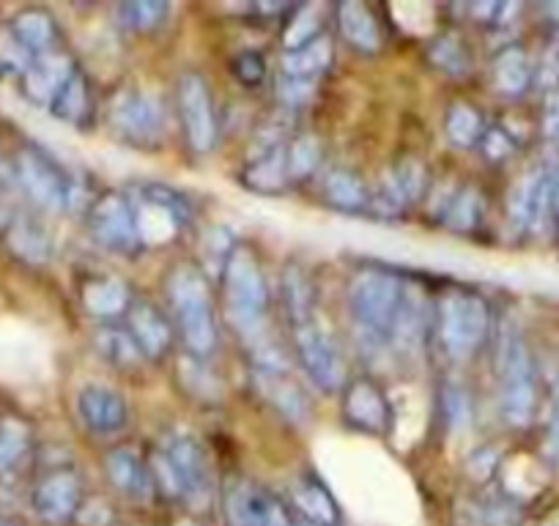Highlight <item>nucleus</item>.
<instances>
[{
	"label": "nucleus",
	"mask_w": 559,
	"mask_h": 526,
	"mask_svg": "<svg viewBox=\"0 0 559 526\" xmlns=\"http://www.w3.org/2000/svg\"><path fill=\"white\" fill-rule=\"evenodd\" d=\"M225 302L236 330L252 343V354L269 351L272 340L266 337L269 313V286L263 277L261 261L247 244H234L228 261L223 266Z\"/></svg>",
	"instance_id": "1"
},
{
	"label": "nucleus",
	"mask_w": 559,
	"mask_h": 526,
	"mask_svg": "<svg viewBox=\"0 0 559 526\" xmlns=\"http://www.w3.org/2000/svg\"><path fill=\"white\" fill-rule=\"evenodd\" d=\"M165 297L187 354L198 359L212 357L217 348V319L206 275L195 263H181L165 280Z\"/></svg>",
	"instance_id": "2"
},
{
	"label": "nucleus",
	"mask_w": 559,
	"mask_h": 526,
	"mask_svg": "<svg viewBox=\"0 0 559 526\" xmlns=\"http://www.w3.org/2000/svg\"><path fill=\"white\" fill-rule=\"evenodd\" d=\"M499 409L508 426L526 428L537 409V381L532 351L513 321H504L497 340Z\"/></svg>",
	"instance_id": "3"
},
{
	"label": "nucleus",
	"mask_w": 559,
	"mask_h": 526,
	"mask_svg": "<svg viewBox=\"0 0 559 526\" xmlns=\"http://www.w3.org/2000/svg\"><path fill=\"white\" fill-rule=\"evenodd\" d=\"M403 280L386 270H362L348 286V308H352L357 330L370 346H386L392 324L403 302Z\"/></svg>",
	"instance_id": "4"
},
{
	"label": "nucleus",
	"mask_w": 559,
	"mask_h": 526,
	"mask_svg": "<svg viewBox=\"0 0 559 526\" xmlns=\"http://www.w3.org/2000/svg\"><path fill=\"white\" fill-rule=\"evenodd\" d=\"M433 330L448 357L464 362L486 343L491 330V310L477 294L453 288L433 308Z\"/></svg>",
	"instance_id": "5"
},
{
	"label": "nucleus",
	"mask_w": 559,
	"mask_h": 526,
	"mask_svg": "<svg viewBox=\"0 0 559 526\" xmlns=\"http://www.w3.org/2000/svg\"><path fill=\"white\" fill-rule=\"evenodd\" d=\"M294 348L302 362L308 379L319 386L321 392H337L346 384V359H343L341 346L335 335L321 324L316 313L294 319Z\"/></svg>",
	"instance_id": "6"
},
{
	"label": "nucleus",
	"mask_w": 559,
	"mask_h": 526,
	"mask_svg": "<svg viewBox=\"0 0 559 526\" xmlns=\"http://www.w3.org/2000/svg\"><path fill=\"white\" fill-rule=\"evenodd\" d=\"M138 223L140 244H168L190 219V203L165 184H140L129 198Z\"/></svg>",
	"instance_id": "7"
},
{
	"label": "nucleus",
	"mask_w": 559,
	"mask_h": 526,
	"mask_svg": "<svg viewBox=\"0 0 559 526\" xmlns=\"http://www.w3.org/2000/svg\"><path fill=\"white\" fill-rule=\"evenodd\" d=\"M559 190L557 174L551 170H530L513 184L508 195V219L513 228L540 234L546 225L557 223Z\"/></svg>",
	"instance_id": "8"
},
{
	"label": "nucleus",
	"mask_w": 559,
	"mask_h": 526,
	"mask_svg": "<svg viewBox=\"0 0 559 526\" xmlns=\"http://www.w3.org/2000/svg\"><path fill=\"white\" fill-rule=\"evenodd\" d=\"M176 105H179L185 138L195 154H209L217 143V112L206 80L198 72H185L176 85Z\"/></svg>",
	"instance_id": "9"
},
{
	"label": "nucleus",
	"mask_w": 559,
	"mask_h": 526,
	"mask_svg": "<svg viewBox=\"0 0 559 526\" xmlns=\"http://www.w3.org/2000/svg\"><path fill=\"white\" fill-rule=\"evenodd\" d=\"M14 168H17V179L23 190L39 206L50 208V212H63V208H72L78 203V184L47 154L23 152Z\"/></svg>",
	"instance_id": "10"
},
{
	"label": "nucleus",
	"mask_w": 559,
	"mask_h": 526,
	"mask_svg": "<svg viewBox=\"0 0 559 526\" xmlns=\"http://www.w3.org/2000/svg\"><path fill=\"white\" fill-rule=\"evenodd\" d=\"M163 453L168 455L170 466H174L176 480L181 486V499L203 507L209 502V497H212L214 488L212 464H209V455L203 450V444L192 433L174 431L165 439Z\"/></svg>",
	"instance_id": "11"
},
{
	"label": "nucleus",
	"mask_w": 559,
	"mask_h": 526,
	"mask_svg": "<svg viewBox=\"0 0 559 526\" xmlns=\"http://www.w3.org/2000/svg\"><path fill=\"white\" fill-rule=\"evenodd\" d=\"M88 230L96 244H102L110 252L132 255L138 247H143L140 244L138 223H134L129 195L105 192V195L96 198L88 208Z\"/></svg>",
	"instance_id": "12"
},
{
	"label": "nucleus",
	"mask_w": 559,
	"mask_h": 526,
	"mask_svg": "<svg viewBox=\"0 0 559 526\" xmlns=\"http://www.w3.org/2000/svg\"><path fill=\"white\" fill-rule=\"evenodd\" d=\"M110 123L132 143H154L165 129V107L148 91H121L110 105Z\"/></svg>",
	"instance_id": "13"
},
{
	"label": "nucleus",
	"mask_w": 559,
	"mask_h": 526,
	"mask_svg": "<svg viewBox=\"0 0 559 526\" xmlns=\"http://www.w3.org/2000/svg\"><path fill=\"white\" fill-rule=\"evenodd\" d=\"M343 420L354 431L384 437L390 431L392 409L384 390L373 379H354L343 390Z\"/></svg>",
	"instance_id": "14"
},
{
	"label": "nucleus",
	"mask_w": 559,
	"mask_h": 526,
	"mask_svg": "<svg viewBox=\"0 0 559 526\" xmlns=\"http://www.w3.org/2000/svg\"><path fill=\"white\" fill-rule=\"evenodd\" d=\"M83 502V482L72 469H56L36 486L34 510L45 524L61 526L78 515Z\"/></svg>",
	"instance_id": "15"
},
{
	"label": "nucleus",
	"mask_w": 559,
	"mask_h": 526,
	"mask_svg": "<svg viewBox=\"0 0 559 526\" xmlns=\"http://www.w3.org/2000/svg\"><path fill=\"white\" fill-rule=\"evenodd\" d=\"M105 471L110 477L112 488L123 497L134 499V502H146L152 499V493L157 491L154 488V477H152V466L143 461V455L138 453L134 447H112L110 453L105 455Z\"/></svg>",
	"instance_id": "16"
},
{
	"label": "nucleus",
	"mask_w": 559,
	"mask_h": 526,
	"mask_svg": "<svg viewBox=\"0 0 559 526\" xmlns=\"http://www.w3.org/2000/svg\"><path fill=\"white\" fill-rule=\"evenodd\" d=\"M431 332H433L431 302H428L426 294L419 291V288L406 286L401 310H397L395 324H392L390 343L401 348V351H419Z\"/></svg>",
	"instance_id": "17"
},
{
	"label": "nucleus",
	"mask_w": 559,
	"mask_h": 526,
	"mask_svg": "<svg viewBox=\"0 0 559 526\" xmlns=\"http://www.w3.org/2000/svg\"><path fill=\"white\" fill-rule=\"evenodd\" d=\"M127 330L146 359L165 357L174 343V326L168 315L152 302H132V308L127 310Z\"/></svg>",
	"instance_id": "18"
},
{
	"label": "nucleus",
	"mask_w": 559,
	"mask_h": 526,
	"mask_svg": "<svg viewBox=\"0 0 559 526\" xmlns=\"http://www.w3.org/2000/svg\"><path fill=\"white\" fill-rule=\"evenodd\" d=\"M78 411L80 420H83L91 431L99 433V437H110V433H118L127 426V404H123L121 395L112 392L110 386H85L78 398Z\"/></svg>",
	"instance_id": "19"
},
{
	"label": "nucleus",
	"mask_w": 559,
	"mask_h": 526,
	"mask_svg": "<svg viewBox=\"0 0 559 526\" xmlns=\"http://www.w3.org/2000/svg\"><path fill=\"white\" fill-rule=\"evenodd\" d=\"M78 72L72 63V58L63 56V52L52 50L45 56L34 58V63L25 72V94L34 101L41 105H52L58 96V91L67 85V80Z\"/></svg>",
	"instance_id": "20"
},
{
	"label": "nucleus",
	"mask_w": 559,
	"mask_h": 526,
	"mask_svg": "<svg viewBox=\"0 0 559 526\" xmlns=\"http://www.w3.org/2000/svg\"><path fill=\"white\" fill-rule=\"evenodd\" d=\"M341 36L359 52H376L381 47V28L376 14L359 0H346L335 9Z\"/></svg>",
	"instance_id": "21"
},
{
	"label": "nucleus",
	"mask_w": 559,
	"mask_h": 526,
	"mask_svg": "<svg viewBox=\"0 0 559 526\" xmlns=\"http://www.w3.org/2000/svg\"><path fill=\"white\" fill-rule=\"evenodd\" d=\"M294 507L302 515L305 524L310 526H341L343 513L337 507L335 497L330 493V488L324 486L316 477H305L294 488Z\"/></svg>",
	"instance_id": "22"
},
{
	"label": "nucleus",
	"mask_w": 559,
	"mask_h": 526,
	"mask_svg": "<svg viewBox=\"0 0 559 526\" xmlns=\"http://www.w3.org/2000/svg\"><path fill=\"white\" fill-rule=\"evenodd\" d=\"M532 83H535V67H532L524 47H502L497 52V58H493V85H497L499 94L510 96V99H519V96H524L530 91Z\"/></svg>",
	"instance_id": "23"
},
{
	"label": "nucleus",
	"mask_w": 559,
	"mask_h": 526,
	"mask_svg": "<svg viewBox=\"0 0 559 526\" xmlns=\"http://www.w3.org/2000/svg\"><path fill=\"white\" fill-rule=\"evenodd\" d=\"M241 181H245L252 192H261V195H277V192L286 190V187L292 184L286 146L255 154V157L250 159V165L245 168V174H241Z\"/></svg>",
	"instance_id": "24"
},
{
	"label": "nucleus",
	"mask_w": 559,
	"mask_h": 526,
	"mask_svg": "<svg viewBox=\"0 0 559 526\" xmlns=\"http://www.w3.org/2000/svg\"><path fill=\"white\" fill-rule=\"evenodd\" d=\"M83 308L96 319L112 321L132 308V294L118 277H96L83 286Z\"/></svg>",
	"instance_id": "25"
},
{
	"label": "nucleus",
	"mask_w": 559,
	"mask_h": 526,
	"mask_svg": "<svg viewBox=\"0 0 559 526\" xmlns=\"http://www.w3.org/2000/svg\"><path fill=\"white\" fill-rule=\"evenodd\" d=\"M326 203L341 212H368L370 190L354 170L332 168L326 170L324 184H321Z\"/></svg>",
	"instance_id": "26"
},
{
	"label": "nucleus",
	"mask_w": 559,
	"mask_h": 526,
	"mask_svg": "<svg viewBox=\"0 0 559 526\" xmlns=\"http://www.w3.org/2000/svg\"><path fill=\"white\" fill-rule=\"evenodd\" d=\"M12 36L31 58H39L45 52L56 50V23L47 12L28 9L12 23Z\"/></svg>",
	"instance_id": "27"
},
{
	"label": "nucleus",
	"mask_w": 559,
	"mask_h": 526,
	"mask_svg": "<svg viewBox=\"0 0 559 526\" xmlns=\"http://www.w3.org/2000/svg\"><path fill=\"white\" fill-rule=\"evenodd\" d=\"M332 56H335V50H332V39L321 34L319 39H313L310 45L283 56V74H286V77L310 80V83H316V80L330 69Z\"/></svg>",
	"instance_id": "28"
},
{
	"label": "nucleus",
	"mask_w": 559,
	"mask_h": 526,
	"mask_svg": "<svg viewBox=\"0 0 559 526\" xmlns=\"http://www.w3.org/2000/svg\"><path fill=\"white\" fill-rule=\"evenodd\" d=\"M483 212H486L483 192L477 187L464 184L450 192L448 206L442 208V219L448 223V228L459 230V234H469L483 223Z\"/></svg>",
	"instance_id": "29"
},
{
	"label": "nucleus",
	"mask_w": 559,
	"mask_h": 526,
	"mask_svg": "<svg viewBox=\"0 0 559 526\" xmlns=\"http://www.w3.org/2000/svg\"><path fill=\"white\" fill-rule=\"evenodd\" d=\"M272 497L263 491L261 486H252L247 480H234L225 488V515H228L230 526H252L258 513L263 510L266 499Z\"/></svg>",
	"instance_id": "30"
},
{
	"label": "nucleus",
	"mask_w": 559,
	"mask_h": 526,
	"mask_svg": "<svg viewBox=\"0 0 559 526\" xmlns=\"http://www.w3.org/2000/svg\"><path fill=\"white\" fill-rule=\"evenodd\" d=\"M444 132H448L450 143L459 148H477L483 135H486V121H483L480 110L469 101H455L450 105L448 118H444Z\"/></svg>",
	"instance_id": "31"
},
{
	"label": "nucleus",
	"mask_w": 559,
	"mask_h": 526,
	"mask_svg": "<svg viewBox=\"0 0 559 526\" xmlns=\"http://www.w3.org/2000/svg\"><path fill=\"white\" fill-rule=\"evenodd\" d=\"M472 513L477 526H521L524 521L521 502L510 493H486L472 504Z\"/></svg>",
	"instance_id": "32"
},
{
	"label": "nucleus",
	"mask_w": 559,
	"mask_h": 526,
	"mask_svg": "<svg viewBox=\"0 0 559 526\" xmlns=\"http://www.w3.org/2000/svg\"><path fill=\"white\" fill-rule=\"evenodd\" d=\"M52 112L58 118L69 123H83L91 112V88H88V80L83 77L80 72H74L72 77L67 80L61 91H58L56 101H52Z\"/></svg>",
	"instance_id": "33"
},
{
	"label": "nucleus",
	"mask_w": 559,
	"mask_h": 526,
	"mask_svg": "<svg viewBox=\"0 0 559 526\" xmlns=\"http://www.w3.org/2000/svg\"><path fill=\"white\" fill-rule=\"evenodd\" d=\"M428 58L439 72L450 74V77H464L469 72V50H466L464 39L455 34H442L431 41L428 47Z\"/></svg>",
	"instance_id": "34"
},
{
	"label": "nucleus",
	"mask_w": 559,
	"mask_h": 526,
	"mask_svg": "<svg viewBox=\"0 0 559 526\" xmlns=\"http://www.w3.org/2000/svg\"><path fill=\"white\" fill-rule=\"evenodd\" d=\"M170 12L174 9L165 0H132V3L118 7V20H121L123 28L146 34V31H157Z\"/></svg>",
	"instance_id": "35"
},
{
	"label": "nucleus",
	"mask_w": 559,
	"mask_h": 526,
	"mask_svg": "<svg viewBox=\"0 0 559 526\" xmlns=\"http://www.w3.org/2000/svg\"><path fill=\"white\" fill-rule=\"evenodd\" d=\"M96 351L105 359H110L112 364H121V368H132V364L143 359L127 326H102L96 332Z\"/></svg>",
	"instance_id": "36"
},
{
	"label": "nucleus",
	"mask_w": 559,
	"mask_h": 526,
	"mask_svg": "<svg viewBox=\"0 0 559 526\" xmlns=\"http://www.w3.org/2000/svg\"><path fill=\"white\" fill-rule=\"evenodd\" d=\"M286 159L292 181L310 179L321 165V143L313 135H299L286 146Z\"/></svg>",
	"instance_id": "37"
},
{
	"label": "nucleus",
	"mask_w": 559,
	"mask_h": 526,
	"mask_svg": "<svg viewBox=\"0 0 559 526\" xmlns=\"http://www.w3.org/2000/svg\"><path fill=\"white\" fill-rule=\"evenodd\" d=\"M321 36V7L310 3V7L297 9V14L288 23L286 34H283V45H286V52L299 50V47L310 45L313 39Z\"/></svg>",
	"instance_id": "38"
},
{
	"label": "nucleus",
	"mask_w": 559,
	"mask_h": 526,
	"mask_svg": "<svg viewBox=\"0 0 559 526\" xmlns=\"http://www.w3.org/2000/svg\"><path fill=\"white\" fill-rule=\"evenodd\" d=\"M28 428L17 420L0 426V471H12L28 453Z\"/></svg>",
	"instance_id": "39"
},
{
	"label": "nucleus",
	"mask_w": 559,
	"mask_h": 526,
	"mask_svg": "<svg viewBox=\"0 0 559 526\" xmlns=\"http://www.w3.org/2000/svg\"><path fill=\"white\" fill-rule=\"evenodd\" d=\"M203 359L192 357V354H185L179 362V373L181 379L187 381V390L192 392V395H209V398H214V395H219L217 390V381L212 379V375H206V370H203Z\"/></svg>",
	"instance_id": "40"
},
{
	"label": "nucleus",
	"mask_w": 559,
	"mask_h": 526,
	"mask_svg": "<svg viewBox=\"0 0 559 526\" xmlns=\"http://www.w3.org/2000/svg\"><path fill=\"white\" fill-rule=\"evenodd\" d=\"M442 409H444V417L450 420V426H455V428L469 426V420H472L469 392L459 384H444Z\"/></svg>",
	"instance_id": "41"
},
{
	"label": "nucleus",
	"mask_w": 559,
	"mask_h": 526,
	"mask_svg": "<svg viewBox=\"0 0 559 526\" xmlns=\"http://www.w3.org/2000/svg\"><path fill=\"white\" fill-rule=\"evenodd\" d=\"M480 152L488 163L502 165L515 154V138L504 127H486V135L480 141Z\"/></svg>",
	"instance_id": "42"
},
{
	"label": "nucleus",
	"mask_w": 559,
	"mask_h": 526,
	"mask_svg": "<svg viewBox=\"0 0 559 526\" xmlns=\"http://www.w3.org/2000/svg\"><path fill=\"white\" fill-rule=\"evenodd\" d=\"M14 247H20V252H23L25 258H31V261H41V258L47 255V250H50L47 236L41 234L36 225H23V228L14 234Z\"/></svg>",
	"instance_id": "43"
},
{
	"label": "nucleus",
	"mask_w": 559,
	"mask_h": 526,
	"mask_svg": "<svg viewBox=\"0 0 559 526\" xmlns=\"http://www.w3.org/2000/svg\"><path fill=\"white\" fill-rule=\"evenodd\" d=\"M234 72L247 88H252V85H261V80L266 77V61L258 52H239L234 61Z\"/></svg>",
	"instance_id": "44"
},
{
	"label": "nucleus",
	"mask_w": 559,
	"mask_h": 526,
	"mask_svg": "<svg viewBox=\"0 0 559 526\" xmlns=\"http://www.w3.org/2000/svg\"><path fill=\"white\" fill-rule=\"evenodd\" d=\"M313 91H316V83H310V80L286 77V74H283V77L277 80V96L283 101H286V105H292V107L305 105V101H308L310 96H313Z\"/></svg>",
	"instance_id": "45"
},
{
	"label": "nucleus",
	"mask_w": 559,
	"mask_h": 526,
	"mask_svg": "<svg viewBox=\"0 0 559 526\" xmlns=\"http://www.w3.org/2000/svg\"><path fill=\"white\" fill-rule=\"evenodd\" d=\"M535 80L546 91L559 88V36L551 41V45H548V50L543 52L540 67L535 69Z\"/></svg>",
	"instance_id": "46"
},
{
	"label": "nucleus",
	"mask_w": 559,
	"mask_h": 526,
	"mask_svg": "<svg viewBox=\"0 0 559 526\" xmlns=\"http://www.w3.org/2000/svg\"><path fill=\"white\" fill-rule=\"evenodd\" d=\"M540 132L548 143L559 146V88L548 91L546 101H543Z\"/></svg>",
	"instance_id": "47"
},
{
	"label": "nucleus",
	"mask_w": 559,
	"mask_h": 526,
	"mask_svg": "<svg viewBox=\"0 0 559 526\" xmlns=\"http://www.w3.org/2000/svg\"><path fill=\"white\" fill-rule=\"evenodd\" d=\"M543 458L548 466L559 469V411H554L546 422V433H543Z\"/></svg>",
	"instance_id": "48"
},
{
	"label": "nucleus",
	"mask_w": 559,
	"mask_h": 526,
	"mask_svg": "<svg viewBox=\"0 0 559 526\" xmlns=\"http://www.w3.org/2000/svg\"><path fill=\"white\" fill-rule=\"evenodd\" d=\"M252 526H297V524H294L292 515L286 513V507H283L277 499L269 497V502L263 504L261 515H258L255 524H252Z\"/></svg>",
	"instance_id": "49"
},
{
	"label": "nucleus",
	"mask_w": 559,
	"mask_h": 526,
	"mask_svg": "<svg viewBox=\"0 0 559 526\" xmlns=\"http://www.w3.org/2000/svg\"><path fill=\"white\" fill-rule=\"evenodd\" d=\"M0 526H17V524H14L12 518H3V515H0Z\"/></svg>",
	"instance_id": "50"
},
{
	"label": "nucleus",
	"mask_w": 559,
	"mask_h": 526,
	"mask_svg": "<svg viewBox=\"0 0 559 526\" xmlns=\"http://www.w3.org/2000/svg\"><path fill=\"white\" fill-rule=\"evenodd\" d=\"M557 234H559V214H557Z\"/></svg>",
	"instance_id": "51"
},
{
	"label": "nucleus",
	"mask_w": 559,
	"mask_h": 526,
	"mask_svg": "<svg viewBox=\"0 0 559 526\" xmlns=\"http://www.w3.org/2000/svg\"><path fill=\"white\" fill-rule=\"evenodd\" d=\"M305 526H310V524H305Z\"/></svg>",
	"instance_id": "52"
}]
</instances>
